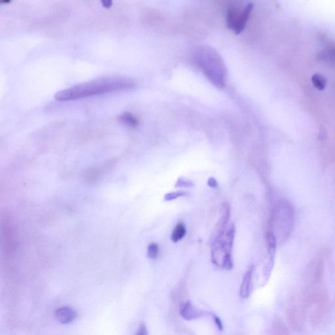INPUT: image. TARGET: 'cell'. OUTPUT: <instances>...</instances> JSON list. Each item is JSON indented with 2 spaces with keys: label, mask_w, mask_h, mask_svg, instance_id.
<instances>
[{
  "label": "cell",
  "mask_w": 335,
  "mask_h": 335,
  "mask_svg": "<svg viewBox=\"0 0 335 335\" xmlns=\"http://www.w3.org/2000/svg\"><path fill=\"white\" fill-rule=\"evenodd\" d=\"M136 87V82L130 78L108 76L74 85L57 92L54 97L60 102L75 101L109 92L132 91Z\"/></svg>",
  "instance_id": "6da1fadb"
},
{
  "label": "cell",
  "mask_w": 335,
  "mask_h": 335,
  "mask_svg": "<svg viewBox=\"0 0 335 335\" xmlns=\"http://www.w3.org/2000/svg\"><path fill=\"white\" fill-rule=\"evenodd\" d=\"M239 12L235 8H230L228 11L227 15V25L229 29L233 30L236 23L238 14Z\"/></svg>",
  "instance_id": "30bf717a"
},
{
  "label": "cell",
  "mask_w": 335,
  "mask_h": 335,
  "mask_svg": "<svg viewBox=\"0 0 335 335\" xmlns=\"http://www.w3.org/2000/svg\"><path fill=\"white\" fill-rule=\"evenodd\" d=\"M187 233L186 227L184 223L180 222L178 223L176 226L173 229L171 239L173 242H178L181 241L185 237Z\"/></svg>",
  "instance_id": "ba28073f"
},
{
  "label": "cell",
  "mask_w": 335,
  "mask_h": 335,
  "mask_svg": "<svg viewBox=\"0 0 335 335\" xmlns=\"http://www.w3.org/2000/svg\"><path fill=\"white\" fill-rule=\"evenodd\" d=\"M213 320H214L215 324L218 328V329L220 330V331H222L223 330V326L222 321H221L220 318L218 317H216V316H213Z\"/></svg>",
  "instance_id": "e0dca14e"
},
{
  "label": "cell",
  "mask_w": 335,
  "mask_h": 335,
  "mask_svg": "<svg viewBox=\"0 0 335 335\" xmlns=\"http://www.w3.org/2000/svg\"><path fill=\"white\" fill-rule=\"evenodd\" d=\"M137 334L139 335H146L147 334V328L146 325L142 324L140 325L139 332H137Z\"/></svg>",
  "instance_id": "d6986e66"
},
{
  "label": "cell",
  "mask_w": 335,
  "mask_h": 335,
  "mask_svg": "<svg viewBox=\"0 0 335 335\" xmlns=\"http://www.w3.org/2000/svg\"><path fill=\"white\" fill-rule=\"evenodd\" d=\"M253 8V5L252 4H248L247 5L245 8L238 14L236 23L234 27L233 31L235 34L239 35L244 30L247 22H248V18L251 11Z\"/></svg>",
  "instance_id": "5b68a950"
},
{
  "label": "cell",
  "mask_w": 335,
  "mask_h": 335,
  "mask_svg": "<svg viewBox=\"0 0 335 335\" xmlns=\"http://www.w3.org/2000/svg\"><path fill=\"white\" fill-rule=\"evenodd\" d=\"M312 82L313 85L317 89L322 91L325 88V85H326V80L322 75L320 74V73H316L315 75H313L312 77Z\"/></svg>",
  "instance_id": "8fae6325"
},
{
  "label": "cell",
  "mask_w": 335,
  "mask_h": 335,
  "mask_svg": "<svg viewBox=\"0 0 335 335\" xmlns=\"http://www.w3.org/2000/svg\"><path fill=\"white\" fill-rule=\"evenodd\" d=\"M159 252V245L156 243H151L149 245L147 248V255L151 260H154L157 258Z\"/></svg>",
  "instance_id": "5bb4252c"
},
{
  "label": "cell",
  "mask_w": 335,
  "mask_h": 335,
  "mask_svg": "<svg viewBox=\"0 0 335 335\" xmlns=\"http://www.w3.org/2000/svg\"><path fill=\"white\" fill-rule=\"evenodd\" d=\"M199 64L204 74L215 86L223 88L226 83V70L222 61L217 57H204Z\"/></svg>",
  "instance_id": "7a4b0ae2"
},
{
  "label": "cell",
  "mask_w": 335,
  "mask_h": 335,
  "mask_svg": "<svg viewBox=\"0 0 335 335\" xmlns=\"http://www.w3.org/2000/svg\"><path fill=\"white\" fill-rule=\"evenodd\" d=\"M253 271L254 267L252 265L245 273L239 293L242 299H248L252 291Z\"/></svg>",
  "instance_id": "277c9868"
},
{
  "label": "cell",
  "mask_w": 335,
  "mask_h": 335,
  "mask_svg": "<svg viewBox=\"0 0 335 335\" xmlns=\"http://www.w3.org/2000/svg\"><path fill=\"white\" fill-rule=\"evenodd\" d=\"M55 317L62 324H68L75 320L77 313L72 308L62 307L56 311Z\"/></svg>",
  "instance_id": "52a82bcc"
},
{
  "label": "cell",
  "mask_w": 335,
  "mask_h": 335,
  "mask_svg": "<svg viewBox=\"0 0 335 335\" xmlns=\"http://www.w3.org/2000/svg\"><path fill=\"white\" fill-rule=\"evenodd\" d=\"M187 194L188 193H187V192H185V191H176V192H169V193H167L165 194V201H173V200L180 198V197L186 196Z\"/></svg>",
  "instance_id": "9a60e30c"
},
{
  "label": "cell",
  "mask_w": 335,
  "mask_h": 335,
  "mask_svg": "<svg viewBox=\"0 0 335 335\" xmlns=\"http://www.w3.org/2000/svg\"><path fill=\"white\" fill-rule=\"evenodd\" d=\"M180 314L185 320L191 321L203 317V313L194 307L191 301H187L180 307Z\"/></svg>",
  "instance_id": "8992f818"
},
{
  "label": "cell",
  "mask_w": 335,
  "mask_h": 335,
  "mask_svg": "<svg viewBox=\"0 0 335 335\" xmlns=\"http://www.w3.org/2000/svg\"><path fill=\"white\" fill-rule=\"evenodd\" d=\"M230 218V208L229 204H223L221 218L211 236L210 245L222 239L228 229Z\"/></svg>",
  "instance_id": "3957f363"
},
{
  "label": "cell",
  "mask_w": 335,
  "mask_h": 335,
  "mask_svg": "<svg viewBox=\"0 0 335 335\" xmlns=\"http://www.w3.org/2000/svg\"><path fill=\"white\" fill-rule=\"evenodd\" d=\"M267 241L268 244V252L270 255L274 256L275 248H277V239L272 232H268L267 234Z\"/></svg>",
  "instance_id": "7c38bea8"
},
{
  "label": "cell",
  "mask_w": 335,
  "mask_h": 335,
  "mask_svg": "<svg viewBox=\"0 0 335 335\" xmlns=\"http://www.w3.org/2000/svg\"><path fill=\"white\" fill-rule=\"evenodd\" d=\"M193 186V183L189 181V180L183 179V178L178 180L176 184H175V187H191Z\"/></svg>",
  "instance_id": "2e32d148"
},
{
  "label": "cell",
  "mask_w": 335,
  "mask_h": 335,
  "mask_svg": "<svg viewBox=\"0 0 335 335\" xmlns=\"http://www.w3.org/2000/svg\"><path fill=\"white\" fill-rule=\"evenodd\" d=\"M119 120L121 123L131 127H137L139 123L137 119L129 112H125L121 114L119 117Z\"/></svg>",
  "instance_id": "9c48e42d"
},
{
  "label": "cell",
  "mask_w": 335,
  "mask_h": 335,
  "mask_svg": "<svg viewBox=\"0 0 335 335\" xmlns=\"http://www.w3.org/2000/svg\"><path fill=\"white\" fill-rule=\"evenodd\" d=\"M208 185L210 187H212V188H216V187L218 186V184L217 181H216V180H215L214 178H210V179L208 180Z\"/></svg>",
  "instance_id": "ffe728a7"
},
{
  "label": "cell",
  "mask_w": 335,
  "mask_h": 335,
  "mask_svg": "<svg viewBox=\"0 0 335 335\" xmlns=\"http://www.w3.org/2000/svg\"><path fill=\"white\" fill-rule=\"evenodd\" d=\"M102 6L104 8L109 9L113 5V0H101Z\"/></svg>",
  "instance_id": "ac0fdd59"
},
{
  "label": "cell",
  "mask_w": 335,
  "mask_h": 335,
  "mask_svg": "<svg viewBox=\"0 0 335 335\" xmlns=\"http://www.w3.org/2000/svg\"><path fill=\"white\" fill-rule=\"evenodd\" d=\"M233 260H232V253L225 254L223 259L222 268L227 270H231L233 268Z\"/></svg>",
  "instance_id": "4fadbf2b"
},
{
  "label": "cell",
  "mask_w": 335,
  "mask_h": 335,
  "mask_svg": "<svg viewBox=\"0 0 335 335\" xmlns=\"http://www.w3.org/2000/svg\"><path fill=\"white\" fill-rule=\"evenodd\" d=\"M13 0H0V4L2 5H7L10 4Z\"/></svg>",
  "instance_id": "44dd1931"
}]
</instances>
